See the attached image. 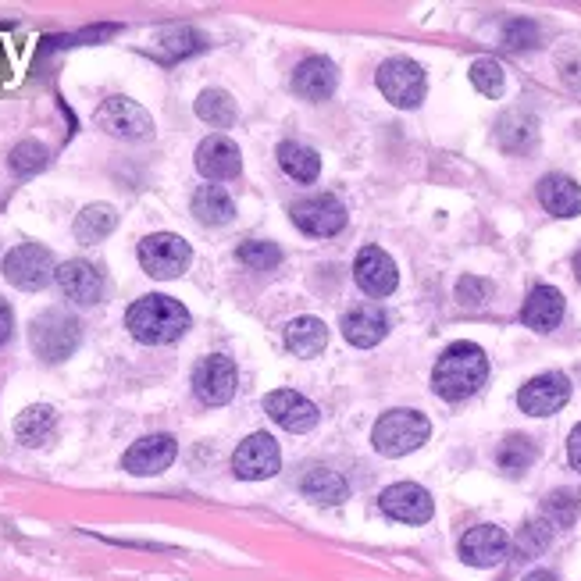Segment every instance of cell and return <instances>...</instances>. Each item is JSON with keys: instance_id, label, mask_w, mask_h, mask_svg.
<instances>
[{"instance_id": "83f0119b", "label": "cell", "mask_w": 581, "mask_h": 581, "mask_svg": "<svg viewBox=\"0 0 581 581\" xmlns=\"http://www.w3.org/2000/svg\"><path fill=\"white\" fill-rule=\"evenodd\" d=\"M286 346L296 357H318L328 346V325L321 318H296L286 328Z\"/></svg>"}, {"instance_id": "d6a6232c", "label": "cell", "mask_w": 581, "mask_h": 581, "mask_svg": "<svg viewBox=\"0 0 581 581\" xmlns=\"http://www.w3.org/2000/svg\"><path fill=\"white\" fill-rule=\"evenodd\" d=\"M197 118L214 129H229L236 122V100L225 90H204L197 97Z\"/></svg>"}, {"instance_id": "52a82bcc", "label": "cell", "mask_w": 581, "mask_h": 581, "mask_svg": "<svg viewBox=\"0 0 581 581\" xmlns=\"http://www.w3.org/2000/svg\"><path fill=\"white\" fill-rule=\"evenodd\" d=\"M93 118L115 140H147V136H154V118H150V111L129 97H107Z\"/></svg>"}, {"instance_id": "f35d334b", "label": "cell", "mask_w": 581, "mask_h": 581, "mask_svg": "<svg viewBox=\"0 0 581 581\" xmlns=\"http://www.w3.org/2000/svg\"><path fill=\"white\" fill-rule=\"evenodd\" d=\"M503 43H507L510 50L535 47V43H539V25H535L532 18H514V22H507V29H503Z\"/></svg>"}, {"instance_id": "8992f818", "label": "cell", "mask_w": 581, "mask_h": 581, "mask_svg": "<svg viewBox=\"0 0 581 581\" xmlns=\"http://www.w3.org/2000/svg\"><path fill=\"white\" fill-rule=\"evenodd\" d=\"M193 261V250L175 232H154L140 243V264L150 279H179Z\"/></svg>"}, {"instance_id": "7bdbcfd3", "label": "cell", "mask_w": 581, "mask_h": 581, "mask_svg": "<svg viewBox=\"0 0 581 581\" xmlns=\"http://www.w3.org/2000/svg\"><path fill=\"white\" fill-rule=\"evenodd\" d=\"M524 581H557V574L553 571H532Z\"/></svg>"}, {"instance_id": "836d02e7", "label": "cell", "mask_w": 581, "mask_h": 581, "mask_svg": "<svg viewBox=\"0 0 581 581\" xmlns=\"http://www.w3.org/2000/svg\"><path fill=\"white\" fill-rule=\"evenodd\" d=\"M581 514V496L574 489H557L549 492L546 503H542V521L553 524V532L557 528H571Z\"/></svg>"}, {"instance_id": "e575fe53", "label": "cell", "mask_w": 581, "mask_h": 581, "mask_svg": "<svg viewBox=\"0 0 581 581\" xmlns=\"http://www.w3.org/2000/svg\"><path fill=\"white\" fill-rule=\"evenodd\" d=\"M47 161H50V150L43 147V143H36V140L18 143V147L11 150V157H8L11 172H15L18 179H33V175H40L43 168H47Z\"/></svg>"}, {"instance_id": "d6986e66", "label": "cell", "mask_w": 581, "mask_h": 581, "mask_svg": "<svg viewBox=\"0 0 581 581\" xmlns=\"http://www.w3.org/2000/svg\"><path fill=\"white\" fill-rule=\"evenodd\" d=\"M353 275H357V286L368 296H389L396 289V282H400L393 257L385 254V250H378V246H364L361 254H357Z\"/></svg>"}, {"instance_id": "e0dca14e", "label": "cell", "mask_w": 581, "mask_h": 581, "mask_svg": "<svg viewBox=\"0 0 581 581\" xmlns=\"http://www.w3.org/2000/svg\"><path fill=\"white\" fill-rule=\"evenodd\" d=\"M197 172L207 182H229L243 172V154L229 136H207L197 147Z\"/></svg>"}, {"instance_id": "ba28073f", "label": "cell", "mask_w": 581, "mask_h": 581, "mask_svg": "<svg viewBox=\"0 0 581 581\" xmlns=\"http://www.w3.org/2000/svg\"><path fill=\"white\" fill-rule=\"evenodd\" d=\"M54 275H58V268H54V254L40 243H22L4 257V279H8L11 286L25 289V293L43 289Z\"/></svg>"}, {"instance_id": "44dd1931", "label": "cell", "mask_w": 581, "mask_h": 581, "mask_svg": "<svg viewBox=\"0 0 581 581\" xmlns=\"http://www.w3.org/2000/svg\"><path fill=\"white\" fill-rule=\"evenodd\" d=\"M389 332V318H385L382 307L375 303H364V307H353L343 318V336L350 346H361V350H371L378 346Z\"/></svg>"}, {"instance_id": "4fadbf2b", "label": "cell", "mask_w": 581, "mask_h": 581, "mask_svg": "<svg viewBox=\"0 0 581 581\" xmlns=\"http://www.w3.org/2000/svg\"><path fill=\"white\" fill-rule=\"evenodd\" d=\"M179 457V442L172 435H147V439L132 442L129 450L122 457V467L129 475H140V478H150V475H161L168 467L175 464Z\"/></svg>"}, {"instance_id": "6da1fadb", "label": "cell", "mask_w": 581, "mask_h": 581, "mask_svg": "<svg viewBox=\"0 0 581 581\" xmlns=\"http://www.w3.org/2000/svg\"><path fill=\"white\" fill-rule=\"evenodd\" d=\"M489 378V357L482 346L475 343H453L446 346L439 361L432 368V389L446 403H460L467 396H475Z\"/></svg>"}, {"instance_id": "8d00e7d4", "label": "cell", "mask_w": 581, "mask_h": 581, "mask_svg": "<svg viewBox=\"0 0 581 581\" xmlns=\"http://www.w3.org/2000/svg\"><path fill=\"white\" fill-rule=\"evenodd\" d=\"M549 539H553V524L549 521H528L521 528V535H517V542H514V553H517V560H528V557H539L542 549L549 546Z\"/></svg>"}, {"instance_id": "9a60e30c", "label": "cell", "mask_w": 581, "mask_h": 581, "mask_svg": "<svg viewBox=\"0 0 581 581\" xmlns=\"http://www.w3.org/2000/svg\"><path fill=\"white\" fill-rule=\"evenodd\" d=\"M510 553V535L496 524H478L460 539V560L467 567H496Z\"/></svg>"}, {"instance_id": "60d3db41", "label": "cell", "mask_w": 581, "mask_h": 581, "mask_svg": "<svg viewBox=\"0 0 581 581\" xmlns=\"http://www.w3.org/2000/svg\"><path fill=\"white\" fill-rule=\"evenodd\" d=\"M567 457H571L574 471H581V425H574L571 439H567Z\"/></svg>"}, {"instance_id": "b9f144b4", "label": "cell", "mask_w": 581, "mask_h": 581, "mask_svg": "<svg viewBox=\"0 0 581 581\" xmlns=\"http://www.w3.org/2000/svg\"><path fill=\"white\" fill-rule=\"evenodd\" d=\"M11 328H15V314H11V307L4 300H0V346L11 339Z\"/></svg>"}, {"instance_id": "ffe728a7", "label": "cell", "mask_w": 581, "mask_h": 581, "mask_svg": "<svg viewBox=\"0 0 581 581\" xmlns=\"http://www.w3.org/2000/svg\"><path fill=\"white\" fill-rule=\"evenodd\" d=\"M339 86V68L328 58H307L300 68L293 72V90L296 97L311 100V104H321L336 93Z\"/></svg>"}, {"instance_id": "f546056e", "label": "cell", "mask_w": 581, "mask_h": 581, "mask_svg": "<svg viewBox=\"0 0 581 581\" xmlns=\"http://www.w3.org/2000/svg\"><path fill=\"white\" fill-rule=\"evenodd\" d=\"M193 214H197L200 225H229L232 214H236V204L221 186H200L193 193Z\"/></svg>"}, {"instance_id": "30bf717a", "label": "cell", "mask_w": 581, "mask_h": 581, "mask_svg": "<svg viewBox=\"0 0 581 581\" xmlns=\"http://www.w3.org/2000/svg\"><path fill=\"white\" fill-rule=\"evenodd\" d=\"M279 467H282L279 442L271 439L268 432L246 435L236 446V453H232V471H236L243 482H264V478L279 475Z\"/></svg>"}, {"instance_id": "7402d4cb", "label": "cell", "mask_w": 581, "mask_h": 581, "mask_svg": "<svg viewBox=\"0 0 581 581\" xmlns=\"http://www.w3.org/2000/svg\"><path fill=\"white\" fill-rule=\"evenodd\" d=\"M521 321L535 332H553L564 321V293L553 286H535L521 307Z\"/></svg>"}, {"instance_id": "d590c367", "label": "cell", "mask_w": 581, "mask_h": 581, "mask_svg": "<svg viewBox=\"0 0 581 581\" xmlns=\"http://www.w3.org/2000/svg\"><path fill=\"white\" fill-rule=\"evenodd\" d=\"M471 82H475V90L485 93L489 100H500L503 90H507V75H503V65L492 58H478L471 65Z\"/></svg>"}, {"instance_id": "3957f363", "label": "cell", "mask_w": 581, "mask_h": 581, "mask_svg": "<svg viewBox=\"0 0 581 581\" xmlns=\"http://www.w3.org/2000/svg\"><path fill=\"white\" fill-rule=\"evenodd\" d=\"M29 343L33 353L47 364L68 361L82 343V325L75 314L61 311V307H50V311L36 314L33 325H29Z\"/></svg>"}, {"instance_id": "7c38bea8", "label": "cell", "mask_w": 581, "mask_h": 581, "mask_svg": "<svg viewBox=\"0 0 581 581\" xmlns=\"http://www.w3.org/2000/svg\"><path fill=\"white\" fill-rule=\"evenodd\" d=\"M571 400V378L560 375V371H546V375H535L532 382L521 385L517 393V407L532 418H549L557 414L564 403Z\"/></svg>"}, {"instance_id": "cb8c5ba5", "label": "cell", "mask_w": 581, "mask_h": 581, "mask_svg": "<svg viewBox=\"0 0 581 581\" xmlns=\"http://www.w3.org/2000/svg\"><path fill=\"white\" fill-rule=\"evenodd\" d=\"M496 140L507 154H528L539 143V122L528 111H507L496 125Z\"/></svg>"}, {"instance_id": "4dcf8cb0", "label": "cell", "mask_w": 581, "mask_h": 581, "mask_svg": "<svg viewBox=\"0 0 581 581\" xmlns=\"http://www.w3.org/2000/svg\"><path fill=\"white\" fill-rule=\"evenodd\" d=\"M279 164H282V172L289 175V179H296V182H314L321 175V157H318V150H311V147H303V143H293V140H286L279 147Z\"/></svg>"}, {"instance_id": "5bb4252c", "label": "cell", "mask_w": 581, "mask_h": 581, "mask_svg": "<svg viewBox=\"0 0 581 581\" xmlns=\"http://www.w3.org/2000/svg\"><path fill=\"white\" fill-rule=\"evenodd\" d=\"M382 510L385 517H393L400 524H428L435 514V503L428 496V489H421L418 482H396L382 492Z\"/></svg>"}, {"instance_id": "ac0fdd59", "label": "cell", "mask_w": 581, "mask_h": 581, "mask_svg": "<svg viewBox=\"0 0 581 581\" xmlns=\"http://www.w3.org/2000/svg\"><path fill=\"white\" fill-rule=\"evenodd\" d=\"M58 289L79 307H93V303L104 296V275L93 268L90 261H65L58 264V275H54Z\"/></svg>"}, {"instance_id": "ab89813d", "label": "cell", "mask_w": 581, "mask_h": 581, "mask_svg": "<svg viewBox=\"0 0 581 581\" xmlns=\"http://www.w3.org/2000/svg\"><path fill=\"white\" fill-rule=\"evenodd\" d=\"M489 296H492V286L485 279L464 275V279L457 282V300L464 303V307H482V303H489Z\"/></svg>"}, {"instance_id": "4316f807", "label": "cell", "mask_w": 581, "mask_h": 581, "mask_svg": "<svg viewBox=\"0 0 581 581\" xmlns=\"http://www.w3.org/2000/svg\"><path fill=\"white\" fill-rule=\"evenodd\" d=\"M207 47V36L197 33V29H168V33L157 36L154 43V58L161 65H175L182 58H193Z\"/></svg>"}, {"instance_id": "603a6c76", "label": "cell", "mask_w": 581, "mask_h": 581, "mask_svg": "<svg viewBox=\"0 0 581 581\" xmlns=\"http://www.w3.org/2000/svg\"><path fill=\"white\" fill-rule=\"evenodd\" d=\"M539 200L553 218H578L581 214V186L571 175H546L539 182Z\"/></svg>"}, {"instance_id": "1f68e13d", "label": "cell", "mask_w": 581, "mask_h": 581, "mask_svg": "<svg viewBox=\"0 0 581 581\" xmlns=\"http://www.w3.org/2000/svg\"><path fill=\"white\" fill-rule=\"evenodd\" d=\"M535 457H539V446L528 435H510V439H503L500 450H496V460H500V467L507 475H524L535 464Z\"/></svg>"}, {"instance_id": "9c48e42d", "label": "cell", "mask_w": 581, "mask_h": 581, "mask_svg": "<svg viewBox=\"0 0 581 581\" xmlns=\"http://www.w3.org/2000/svg\"><path fill=\"white\" fill-rule=\"evenodd\" d=\"M289 214H293L296 229L307 232V236H318V239H328L346 229V207H343V200L332 197V193L296 200V204L289 207Z\"/></svg>"}, {"instance_id": "5b68a950", "label": "cell", "mask_w": 581, "mask_h": 581, "mask_svg": "<svg viewBox=\"0 0 581 581\" xmlns=\"http://www.w3.org/2000/svg\"><path fill=\"white\" fill-rule=\"evenodd\" d=\"M375 82H378V90H382V97L393 107H403V111L418 107L421 100H425V90H428L425 68L410 58L382 61L375 72Z\"/></svg>"}, {"instance_id": "484cf974", "label": "cell", "mask_w": 581, "mask_h": 581, "mask_svg": "<svg viewBox=\"0 0 581 581\" xmlns=\"http://www.w3.org/2000/svg\"><path fill=\"white\" fill-rule=\"evenodd\" d=\"M54 425H58L54 407H47V403H33V407H25L15 418V435L22 446L36 450V446H47V439L54 435Z\"/></svg>"}, {"instance_id": "f1b7e54d", "label": "cell", "mask_w": 581, "mask_h": 581, "mask_svg": "<svg viewBox=\"0 0 581 581\" xmlns=\"http://www.w3.org/2000/svg\"><path fill=\"white\" fill-rule=\"evenodd\" d=\"M118 225V214L111 204H90V207H82L79 218H75V239L86 246L100 243V239H107L111 232H115Z\"/></svg>"}, {"instance_id": "74e56055", "label": "cell", "mask_w": 581, "mask_h": 581, "mask_svg": "<svg viewBox=\"0 0 581 581\" xmlns=\"http://www.w3.org/2000/svg\"><path fill=\"white\" fill-rule=\"evenodd\" d=\"M236 257L250 271H271L282 264V250L275 243H264V239H250V243H243L236 250Z\"/></svg>"}, {"instance_id": "2e32d148", "label": "cell", "mask_w": 581, "mask_h": 581, "mask_svg": "<svg viewBox=\"0 0 581 581\" xmlns=\"http://www.w3.org/2000/svg\"><path fill=\"white\" fill-rule=\"evenodd\" d=\"M264 414H268L275 425H282L286 432H311L318 425V407H314L307 396L293 393V389H275V393L264 396Z\"/></svg>"}, {"instance_id": "ee69618b", "label": "cell", "mask_w": 581, "mask_h": 581, "mask_svg": "<svg viewBox=\"0 0 581 581\" xmlns=\"http://www.w3.org/2000/svg\"><path fill=\"white\" fill-rule=\"evenodd\" d=\"M574 275H578V282H581V246H578V254H574Z\"/></svg>"}, {"instance_id": "277c9868", "label": "cell", "mask_w": 581, "mask_h": 581, "mask_svg": "<svg viewBox=\"0 0 581 581\" xmlns=\"http://www.w3.org/2000/svg\"><path fill=\"white\" fill-rule=\"evenodd\" d=\"M428 435H432V425H428L425 414H421V410L400 407L378 418L375 432H371V442H375V450L382 453V457H407V453L425 446Z\"/></svg>"}, {"instance_id": "d4e9b609", "label": "cell", "mask_w": 581, "mask_h": 581, "mask_svg": "<svg viewBox=\"0 0 581 581\" xmlns=\"http://www.w3.org/2000/svg\"><path fill=\"white\" fill-rule=\"evenodd\" d=\"M300 489H303V496L314 500L318 507H339V503L350 496L346 478L339 475V471H332V467H314V471H307Z\"/></svg>"}, {"instance_id": "8fae6325", "label": "cell", "mask_w": 581, "mask_h": 581, "mask_svg": "<svg viewBox=\"0 0 581 581\" xmlns=\"http://www.w3.org/2000/svg\"><path fill=\"white\" fill-rule=\"evenodd\" d=\"M236 385H239L236 364L229 357H221V353H211V357H204L193 368V393L207 407H225L236 396Z\"/></svg>"}, {"instance_id": "7a4b0ae2", "label": "cell", "mask_w": 581, "mask_h": 581, "mask_svg": "<svg viewBox=\"0 0 581 581\" xmlns=\"http://www.w3.org/2000/svg\"><path fill=\"white\" fill-rule=\"evenodd\" d=\"M125 328L143 346H164V343H175L179 336H186L189 311L179 300H172V296L150 293V296H140L125 311Z\"/></svg>"}]
</instances>
